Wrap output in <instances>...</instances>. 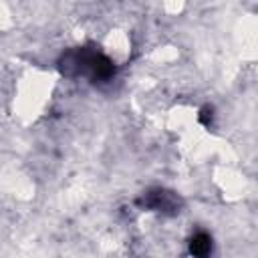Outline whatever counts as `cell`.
Segmentation results:
<instances>
[{
	"label": "cell",
	"mask_w": 258,
	"mask_h": 258,
	"mask_svg": "<svg viewBox=\"0 0 258 258\" xmlns=\"http://www.w3.org/2000/svg\"><path fill=\"white\" fill-rule=\"evenodd\" d=\"M143 206L149 208V210H155V212H175L177 210V198L171 194V191H165V189H151L143 196Z\"/></svg>",
	"instance_id": "obj_1"
},
{
	"label": "cell",
	"mask_w": 258,
	"mask_h": 258,
	"mask_svg": "<svg viewBox=\"0 0 258 258\" xmlns=\"http://www.w3.org/2000/svg\"><path fill=\"white\" fill-rule=\"evenodd\" d=\"M189 252L194 258H210L212 256V238L206 232H198L189 240Z\"/></svg>",
	"instance_id": "obj_2"
}]
</instances>
